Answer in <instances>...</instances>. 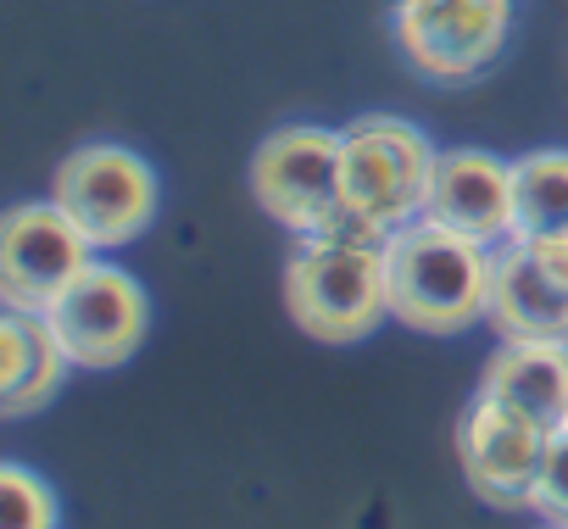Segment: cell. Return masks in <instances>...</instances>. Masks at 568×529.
Returning <instances> with one entry per match:
<instances>
[{
	"mask_svg": "<svg viewBox=\"0 0 568 529\" xmlns=\"http://www.w3.org/2000/svg\"><path fill=\"white\" fill-rule=\"evenodd\" d=\"M68 374H73V357L57 340L51 318L7 307V318H0V413L29 418L62 390Z\"/></svg>",
	"mask_w": 568,
	"mask_h": 529,
	"instance_id": "obj_13",
	"label": "cell"
},
{
	"mask_svg": "<svg viewBox=\"0 0 568 529\" xmlns=\"http://www.w3.org/2000/svg\"><path fill=\"white\" fill-rule=\"evenodd\" d=\"M524 245H529V256L540 262L557 285H568V228H562V234H535V240H524Z\"/></svg>",
	"mask_w": 568,
	"mask_h": 529,
	"instance_id": "obj_17",
	"label": "cell"
},
{
	"mask_svg": "<svg viewBox=\"0 0 568 529\" xmlns=\"http://www.w3.org/2000/svg\"><path fill=\"white\" fill-rule=\"evenodd\" d=\"M424 217L474 234L485 245H507L518 234V184H513V162L479 145H446L435 156V179H429V201Z\"/></svg>",
	"mask_w": 568,
	"mask_h": 529,
	"instance_id": "obj_10",
	"label": "cell"
},
{
	"mask_svg": "<svg viewBox=\"0 0 568 529\" xmlns=\"http://www.w3.org/2000/svg\"><path fill=\"white\" fill-rule=\"evenodd\" d=\"M479 390L535 418L540 429H562L568 424V340H501L479 368Z\"/></svg>",
	"mask_w": 568,
	"mask_h": 529,
	"instance_id": "obj_12",
	"label": "cell"
},
{
	"mask_svg": "<svg viewBox=\"0 0 568 529\" xmlns=\"http://www.w3.org/2000/svg\"><path fill=\"white\" fill-rule=\"evenodd\" d=\"M518 23V0H390V40L429 84H479Z\"/></svg>",
	"mask_w": 568,
	"mask_h": 529,
	"instance_id": "obj_5",
	"label": "cell"
},
{
	"mask_svg": "<svg viewBox=\"0 0 568 529\" xmlns=\"http://www.w3.org/2000/svg\"><path fill=\"white\" fill-rule=\"evenodd\" d=\"M51 201L84 228L95 256L134 245L162 212L156 167L123 140H84L57 162Z\"/></svg>",
	"mask_w": 568,
	"mask_h": 529,
	"instance_id": "obj_3",
	"label": "cell"
},
{
	"mask_svg": "<svg viewBox=\"0 0 568 529\" xmlns=\"http://www.w3.org/2000/svg\"><path fill=\"white\" fill-rule=\"evenodd\" d=\"M284 307H291L302 335H313L324 346L368 340L390 318L385 251L296 240V256H291V268H284Z\"/></svg>",
	"mask_w": 568,
	"mask_h": 529,
	"instance_id": "obj_2",
	"label": "cell"
},
{
	"mask_svg": "<svg viewBox=\"0 0 568 529\" xmlns=\"http://www.w3.org/2000/svg\"><path fill=\"white\" fill-rule=\"evenodd\" d=\"M45 318H51L57 340L68 346L73 368H118L145 346L151 296L129 268L95 256L90 268L57 296V307Z\"/></svg>",
	"mask_w": 568,
	"mask_h": 529,
	"instance_id": "obj_8",
	"label": "cell"
},
{
	"mask_svg": "<svg viewBox=\"0 0 568 529\" xmlns=\"http://www.w3.org/2000/svg\"><path fill=\"white\" fill-rule=\"evenodd\" d=\"M546 435L551 429H540L535 418L474 390V401L457 418V462H463L468 490L490 507H529V490H535V474L546 457Z\"/></svg>",
	"mask_w": 568,
	"mask_h": 529,
	"instance_id": "obj_9",
	"label": "cell"
},
{
	"mask_svg": "<svg viewBox=\"0 0 568 529\" xmlns=\"http://www.w3.org/2000/svg\"><path fill=\"white\" fill-rule=\"evenodd\" d=\"M513 184H518V234L513 240L568 228V151L562 145L513 156Z\"/></svg>",
	"mask_w": 568,
	"mask_h": 529,
	"instance_id": "obj_14",
	"label": "cell"
},
{
	"mask_svg": "<svg viewBox=\"0 0 568 529\" xmlns=\"http://www.w3.org/2000/svg\"><path fill=\"white\" fill-rule=\"evenodd\" d=\"M540 529H568V523H540Z\"/></svg>",
	"mask_w": 568,
	"mask_h": 529,
	"instance_id": "obj_18",
	"label": "cell"
},
{
	"mask_svg": "<svg viewBox=\"0 0 568 529\" xmlns=\"http://www.w3.org/2000/svg\"><path fill=\"white\" fill-rule=\"evenodd\" d=\"M496 245L457 234L435 217H413L385 240L390 318L413 335H463L485 324Z\"/></svg>",
	"mask_w": 568,
	"mask_h": 529,
	"instance_id": "obj_1",
	"label": "cell"
},
{
	"mask_svg": "<svg viewBox=\"0 0 568 529\" xmlns=\"http://www.w3.org/2000/svg\"><path fill=\"white\" fill-rule=\"evenodd\" d=\"M440 145L402 112H363L341 129V190L390 234L424 217Z\"/></svg>",
	"mask_w": 568,
	"mask_h": 529,
	"instance_id": "obj_4",
	"label": "cell"
},
{
	"mask_svg": "<svg viewBox=\"0 0 568 529\" xmlns=\"http://www.w3.org/2000/svg\"><path fill=\"white\" fill-rule=\"evenodd\" d=\"M341 195V129L284 123L251 151V201L296 240H307Z\"/></svg>",
	"mask_w": 568,
	"mask_h": 529,
	"instance_id": "obj_6",
	"label": "cell"
},
{
	"mask_svg": "<svg viewBox=\"0 0 568 529\" xmlns=\"http://www.w3.org/2000/svg\"><path fill=\"white\" fill-rule=\"evenodd\" d=\"M57 523H62V501L45 474H34L29 462L0 468V529H57Z\"/></svg>",
	"mask_w": 568,
	"mask_h": 529,
	"instance_id": "obj_15",
	"label": "cell"
},
{
	"mask_svg": "<svg viewBox=\"0 0 568 529\" xmlns=\"http://www.w3.org/2000/svg\"><path fill=\"white\" fill-rule=\"evenodd\" d=\"M90 262H95V245L51 195L18 201L7 212V223H0V307L51 313L57 296Z\"/></svg>",
	"mask_w": 568,
	"mask_h": 529,
	"instance_id": "obj_7",
	"label": "cell"
},
{
	"mask_svg": "<svg viewBox=\"0 0 568 529\" xmlns=\"http://www.w3.org/2000/svg\"><path fill=\"white\" fill-rule=\"evenodd\" d=\"M529 512L540 523H568V424L546 435V457L529 490Z\"/></svg>",
	"mask_w": 568,
	"mask_h": 529,
	"instance_id": "obj_16",
	"label": "cell"
},
{
	"mask_svg": "<svg viewBox=\"0 0 568 529\" xmlns=\"http://www.w3.org/2000/svg\"><path fill=\"white\" fill-rule=\"evenodd\" d=\"M485 324L501 340H568V285H557L524 240L496 245Z\"/></svg>",
	"mask_w": 568,
	"mask_h": 529,
	"instance_id": "obj_11",
	"label": "cell"
}]
</instances>
